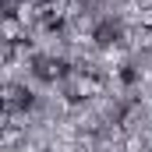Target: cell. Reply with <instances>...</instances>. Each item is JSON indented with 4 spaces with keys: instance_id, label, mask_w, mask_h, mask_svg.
Masks as SVG:
<instances>
[{
    "instance_id": "cell-1",
    "label": "cell",
    "mask_w": 152,
    "mask_h": 152,
    "mask_svg": "<svg viewBox=\"0 0 152 152\" xmlns=\"http://www.w3.org/2000/svg\"><path fill=\"white\" fill-rule=\"evenodd\" d=\"M64 71H67L64 60H57V57H36V78H42V81H57V78H64Z\"/></svg>"
},
{
    "instance_id": "cell-2",
    "label": "cell",
    "mask_w": 152,
    "mask_h": 152,
    "mask_svg": "<svg viewBox=\"0 0 152 152\" xmlns=\"http://www.w3.org/2000/svg\"><path fill=\"white\" fill-rule=\"evenodd\" d=\"M99 88H103V81L92 75H78L71 81V99H88V96H99Z\"/></svg>"
},
{
    "instance_id": "cell-3",
    "label": "cell",
    "mask_w": 152,
    "mask_h": 152,
    "mask_svg": "<svg viewBox=\"0 0 152 152\" xmlns=\"http://www.w3.org/2000/svg\"><path fill=\"white\" fill-rule=\"evenodd\" d=\"M21 39H25V28H21L18 14H14V11H7V14H4V42H7V46H18Z\"/></svg>"
},
{
    "instance_id": "cell-4",
    "label": "cell",
    "mask_w": 152,
    "mask_h": 152,
    "mask_svg": "<svg viewBox=\"0 0 152 152\" xmlns=\"http://www.w3.org/2000/svg\"><path fill=\"white\" fill-rule=\"evenodd\" d=\"M4 106H7V110H14V106H32V96H28L25 88H18V85H7V88H4Z\"/></svg>"
},
{
    "instance_id": "cell-5",
    "label": "cell",
    "mask_w": 152,
    "mask_h": 152,
    "mask_svg": "<svg viewBox=\"0 0 152 152\" xmlns=\"http://www.w3.org/2000/svg\"><path fill=\"white\" fill-rule=\"evenodd\" d=\"M96 42H99V46H113L117 42V28L113 25H99V28H96Z\"/></svg>"
},
{
    "instance_id": "cell-6",
    "label": "cell",
    "mask_w": 152,
    "mask_h": 152,
    "mask_svg": "<svg viewBox=\"0 0 152 152\" xmlns=\"http://www.w3.org/2000/svg\"><path fill=\"white\" fill-rule=\"evenodd\" d=\"M142 25H145V28H152V4L142 11Z\"/></svg>"
}]
</instances>
